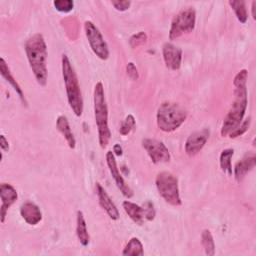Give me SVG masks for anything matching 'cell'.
Wrapping results in <instances>:
<instances>
[{
  "label": "cell",
  "instance_id": "cell-24",
  "mask_svg": "<svg viewBox=\"0 0 256 256\" xmlns=\"http://www.w3.org/2000/svg\"><path fill=\"white\" fill-rule=\"evenodd\" d=\"M201 243L205 250V253L209 256L215 254V244L213 240V236L208 229H204L201 233Z\"/></svg>",
  "mask_w": 256,
  "mask_h": 256
},
{
  "label": "cell",
  "instance_id": "cell-14",
  "mask_svg": "<svg viewBox=\"0 0 256 256\" xmlns=\"http://www.w3.org/2000/svg\"><path fill=\"white\" fill-rule=\"evenodd\" d=\"M96 193L99 205L105 210V212L112 220H117L119 218V211L114 202L112 201V199L110 198V196L108 195V193L98 182L96 183Z\"/></svg>",
  "mask_w": 256,
  "mask_h": 256
},
{
  "label": "cell",
  "instance_id": "cell-20",
  "mask_svg": "<svg viewBox=\"0 0 256 256\" xmlns=\"http://www.w3.org/2000/svg\"><path fill=\"white\" fill-rule=\"evenodd\" d=\"M0 71H1L2 77L5 78L6 81L10 83V85L13 87V89H14V90L16 91V93L18 94V96H19V98L21 99V101L26 104V100H25V98H24L23 91H22L21 87L19 86V84L17 83V81H16V80L14 79V77L12 76V74H11V72H10V69H9L8 65L6 64L4 58H1V60H0Z\"/></svg>",
  "mask_w": 256,
  "mask_h": 256
},
{
  "label": "cell",
  "instance_id": "cell-26",
  "mask_svg": "<svg viewBox=\"0 0 256 256\" xmlns=\"http://www.w3.org/2000/svg\"><path fill=\"white\" fill-rule=\"evenodd\" d=\"M55 9L62 13L70 12L74 7V2L72 0H55L53 1Z\"/></svg>",
  "mask_w": 256,
  "mask_h": 256
},
{
  "label": "cell",
  "instance_id": "cell-23",
  "mask_svg": "<svg viewBox=\"0 0 256 256\" xmlns=\"http://www.w3.org/2000/svg\"><path fill=\"white\" fill-rule=\"evenodd\" d=\"M233 154H234V150L232 148H226L221 152L220 158H219V163L222 171L229 176L232 175L231 159Z\"/></svg>",
  "mask_w": 256,
  "mask_h": 256
},
{
  "label": "cell",
  "instance_id": "cell-33",
  "mask_svg": "<svg viewBox=\"0 0 256 256\" xmlns=\"http://www.w3.org/2000/svg\"><path fill=\"white\" fill-rule=\"evenodd\" d=\"M113 153H114V155H117V156L122 155V148H121L120 144H115L113 146Z\"/></svg>",
  "mask_w": 256,
  "mask_h": 256
},
{
  "label": "cell",
  "instance_id": "cell-18",
  "mask_svg": "<svg viewBox=\"0 0 256 256\" xmlns=\"http://www.w3.org/2000/svg\"><path fill=\"white\" fill-rule=\"evenodd\" d=\"M123 209L126 212V214L130 217V219L138 224V225H142L143 222L146 220L145 219V215H144V208L137 205L136 203H133L131 201H124L122 203Z\"/></svg>",
  "mask_w": 256,
  "mask_h": 256
},
{
  "label": "cell",
  "instance_id": "cell-30",
  "mask_svg": "<svg viewBox=\"0 0 256 256\" xmlns=\"http://www.w3.org/2000/svg\"><path fill=\"white\" fill-rule=\"evenodd\" d=\"M144 208V215L146 220H153L155 217V210L153 204L151 202H146L143 206Z\"/></svg>",
  "mask_w": 256,
  "mask_h": 256
},
{
  "label": "cell",
  "instance_id": "cell-3",
  "mask_svg": "<svg viewBox=\"0 0 256 256\" xmlns=\"http://www.w3.org/2000/svg\"><path fill=\"white\" fill-rule=\"evenodd\" d=\"M61 67H62V76L65 84L68 103L70 105V108L74 112V114L80 117L83 112L82 94H81L77 74L66 54L62 55Z\"/></svg>",
  "mask_w": 256,
  "mask_h": 256
},
{
  "label": "cell",
  "instance_id": "cell-16",
  "mask_svg": "<svg viewBox=\"0 0 256 256\" xmlns=\"http://www.w3.org/2000/svg\"><path fill=\"white\" fill-rule=\"evenodd\" d=\"M256 164V158L254 155H247L239 160L234 167V178L237 182H241L246 174L251 171Z\"/></svg>",
  "mask_w": 256,
  "mask_h": 256
},
{
  "label": "cell",
  "instance_id": "cell-10",
  "mask_svg": "<svg viewBox=\"0 0 256 256\" xmlns=\"http://www.w3.org/2000/svg\"><path fill=\"white\" fill-rule=\"evenodd\" d=\"M106 163L108 165L109 171L118 187V189L120 190V192L126 197V198H131L133 196V191L132 189L126 184L124 178L122 177L121 173L119 172V169L117 167V163H116V159H115V155L112 151H108L106 153Z\"/></svg>",
  "mask_w": 256,
  "mask_h": 256
},
{
  "label": "cell",
  "instance_id": "cell-21",
  "mask_svg": "<svg viewBox=\"0 0 256 256\" xmlns=\"http://www.w3.org/2000/svg\"><path fill=\"white\" fill-rule=\"evenodd\" d=\"M143 254V245L137 237H132L122 251L123 256H142Z\"/></svg>",
  "mask_w": 256,
  "mask_h": 256
},
{
  "label": "cell",
  "instance_id": "cell-27",
  "mask_svg": "<svg viewBox=\"0 0 256 256\" xmlns=\"http://www.w3.org/2000/svg\"><path fill=\"white\" fill-rule=\"evenodd\" d=\"M250 123H251V118L248 117L247 119L243 120L239 126L237 128H235L232 132L229 133V137L230 138H237L241 135H243L248 129H249V126H250Z\"/></svg>",
  "mask_w": 256,
  "mask_h": 256
},
{
  "label": "cell",
  "instance_id": "cell-15",
  "mask_svg": "<svg viewBox=\"0 0 256 256\" xmlns=\"http://www.w3.org/2000/svg\"><path fill=\"white\" fill-rule=\"evenodd\" d=\"M20 215L29 225H36L42 220L40 208L33 202L27 201L20 206Z\"/></svg>",
  "mask_w": 256,
  "mask_h": 256
},
{
  "label": "cell",
  "instance_id": "cell-5",
  "mask_svg": "<svg viewBox=\"0 0 256 256\" xmlns=\"http://www.w3.org/2000/svg\"><path fill=\"white\" fill-rule=\"evenodd\" d=\"M186 118L187 111L178 103L170 101L161 103L156 114L158 128L166 133L178 129L185 122Z\"/></svg>",
  "mask_w": 256,
  "mask_h": 256
},
{
  "label": "cell",
  "instance_id": "cell-19",
  "mask_svg": "<svg viewBox=\"0 0 256 256\" xmlns=\"http://www.w3.org/2000/svg\"><path fill=\"white\" fill-rule=\"evenodd\" d=\"M76 235L78 237L79 242L83 246H87L90 241V236L88 234L86 221L82 211H77V218H76Z\"/></svg>",
  "mask_w": 256,
  "mask_h": 256
},
{
  "label": "cell",
  "instance_id": "cell-31",
  "mask_svg": "<svg viewBox=\"0 0 256 256\" xmlns=\"http://www.w3.org/2000/svg\"><path fill=\"white\" fill-rule=\"evenodd\" d=\"M111 4L114 6V8L118 11H126L130 5H131V2L130 1H112Z\"/></svg>",
  "mask_w": 256,
  "mask_h": 256
},
{
  "label": "cell",
  "instance_id": "cell-1",
  "mask_svg": "<svg viewBox=\"0 0 256 256\" xmlns=\"http://www.w3.org/2000/svg\"><path fill=\"white\" fill-rule=\"evenodd\" d=\"M247 77H248V71L246 69L240 70L234 77L233 85L235 87L234 95L235 99L226 114L222 126L220 134L222 137H225L229 135L230 132H232L235 128L239 126V124L243 121L247 104H248V98H247Z\"/></svg>",
  "mask_w": 256,
  "mask_h": 256
},
{
  "label": "cell",
  "instance_id": "cell-29",
  "mask_svg": "<svg viewBox=\"0 0 256 256\" xmlns=\"http://www.w3.org/2000/svg\"><path fill=\"white\" fill-rule=\"evenodd\" d=\"M126 71H127V75L130 79L132 80H137L139 78V73L138 70L135 66V64L133 62H129L126 66Z\"/></svg>",
  "mask_w": 256,
  "mask_h": 256
},
{
  "label": "cell",
  "instance_id": "cell-2",
  "mask_svg": "<svg viewBox=\"0 0 256 256\" xmlns=\"http://www.w3.org/2000/svg\"><path fill=\"white\" fill-rule=\"evenodd\" d=\"M25 52L37 83L45 86L48 78L47 70V45L40 33L31 36L25 42Z\"/></svg>",
  "mask_w": 256,
  "mask_h": 256
},
{
  "label": "cell",
  "instance_id": "cell-6",
  "mask_svg": "<svg viewBox=\"0 0 256 256\" xmlns=\"http://www.w3.org/2000/svg\"><path fill=\"white\" fill-rule=\"evenodd\" d=\"M155 184L160 196L165 200V202L176 207L182 204L178 180L175 175L168 171H162L157 174Z\"/></svg>",
  "mask_w": 256,
  "mask_h": 256
},
{
  "label": "cell",
  "instance_id": "cell-13",
  "mask_svg": "<svg viewBox=\"0 0 256 256\" xmlns=\"http://www.w3.org/2000/svg\"><path fill=\"white\" fill-rule=\"evenodd\" d=\"M0 198H1L0 218H1V223H4L8 209L17 200L18 194L16 189L11 184L2 183L0 185Z\"/></svg>",
  "mask_w": 256,
  "mask_h": 256
},
{
  "label": "cell",
  "instance_id": "cell-11",
  "mask_svg": "<svg viewBox=\"0 0 256 256\" xmlns=\"http://www.w3.org/2000/svg\"><path fill=\"white\" fill-rule=\"evenodd\" d=\"M210 135V131L204 128L199 131H195L189 135L185 142V152L188 156H195L206 144Z\"/></svg>",
  "mask_w": 256,
  "mask_h": 256
},
{
  "label": "cell",
  "instance_id": "cell-34",
  "mask_svg": "<svg viewBox=\"0 0 256 256\" xmlns=\"http://www.w3.org/2000/svg\"><path fill=\"white\" fill-rule=\"evenodd\" d=\"M255 8H256V1H253V2H252V5H251V10H252V17H253V19H254V20L256 19Z\"/></svg>",
  "mask_w": 256,
  "mask_h": 256
},
{
  "label": "cell",
  "instance_id": "cell-7",
  "mask_svg": "<svg viewBox=\"0 0 256 256\" xmlns=\"http://www.w3.org/2000/svg\"><path fill=\"white\" fill-rule=\"evenodd\" d=\"M196 12L192 7L181 10L172 20L169 29V39L175 40L183 34L190 33L195 28Z\"/></svg>",
  "mask_w": 256,
  "mask_h": 256
},
{
  "label": "cell",
  "instance_id": "cell-25",
  "mask_svg": "<svg viewBox=\"0 0 256 256\" xmlns=\"http://www.w3.org/2000/svg\"><path fill=\"white\" fill-rule=\"evenodd\" d=\"M135 125H136V121H135L134 116L132 114H128L120 127V130H119L120 134L123 136L129 134L131 132V130L135 127Z\"/></svg>",
  "mask_w": 256,
  "mask_h": 256
},
{
  "label": "cell",
  "instance_id": "cell-12",
  "mask_svg": "<svg viewBox=\"0 0 256 256\" xmlns=\"http://www.w3.org/2000/svg\"><path fill=\"white\" fill-rule=\"evenodd\" d=\"M162 55L165 66L170 70H178L182 62V50L173 45L172 43L166 42L162 46Z\"/></svg>",
  "mask_w": 256,
  "mask_h": 256
},
{
  "label": "cell",
  "instance_id": "cell-22",
  "mask_svg": "<svg viewBox=\"0 0 256 256\" xmlns=\"http://www.w3.org/2000/svg\"><path fill=\"white\" fill-rule=\"evenodd\" d=\"M228 3L231 6V8L233 9L239 22L242 24L246 23V21L248 19V13H247L245 1H243V0H232L231 1L230 0Z\"/></svg>",
  "mask_w": 256,
  "mask_h": 256
},
{
  "label": "cell",
  "instance_id": "cell-17",
  "mask_svg": "<svg viewBox=\"0 0 256 256\" xmlns=\"http://www.w3.org/2000/svg\"><path fill=\"white\" fill-rule=\"evenodd\" d=\"M56 128L64 136L68 146L71 149H74L75 146H76V140H75V137H74V135L71 131L70 124H69V121H68L66 116L60 115V116L57 117V119H56Z\"/></svg>",
  "mask_w": 256,
  "mask_h": 256
},
{
  "label": "cell",
  "instance_id": "cell-9",
  "mask_svg": "<svg viewBox=\"0 0 256 256\" xmlns=\"http://www.w3.org/2000/svg\"><path fill=\"white\" fill-rule=\"evenodd\" d=\"M142 146L154 164L170 161V152L163 142L156 139L145 138L142 140Z\"/></svg>",
  "mask_w": 256,
  "mask_h": 256
},
{
  "label": "cell",
  "instance_id": "cell-32",
  "mask_svg": "<svg viewBox=\"0 0 256 256\" xmlns=\"http://www.w3.org/2000/svg\"><path fill=\"white\" fill-rule=\"evenodd\" d=\"M0 147H1L2 151H8L9 150L8 140L6 139V137L3 134L0 136Z\"/></svg>",
  "mask_w": 256,
  "mask_h": 256
},
{
  "label": "cell",
  "instance_id": "cell-4",
  "mask_svg": "<svg viewBox=\"0 0 256 256\" xmlns=\"http://www.w3.org/2000/svg\"><path fill=\"white\" fill-rule=\"evenodd\" d=\"M94 117L98 131V141L101 148H106L111 138L108 126V108L105 99L104 87L101 82L96 83L93 93Z\"/></svg>",
  "mask_w": 256,
  "mask_h": 256
},
{
  "label": "cell",
  "instance_id": "cell-28",
  "mask_svg": "<svg viewBox=\"0 0 256 256\" xmlns=\"http://www.w3.org/2000/svg\"><path fill=\"white\" fill-rule=\"evenodd\" d=\"M147 40V35L145 32L143 31H140L134 35H132L129 39V44L132 48H135V47H138L140 45H142L143 43H145Z\"/></svg>",
  "mask_w": 256,
  "mask_h": 256
},
{
  "label": "cell",
  "instance_id": "cell-8",
  "mask_svg": "<svg viewBox=\"0 0 256 256\" xmlns=\"http://www.w3.org/2000/svg\"><path fill=\"white\" fill-rule=\"evenodd\" d=\"M84 30L86 38L88 39L90 48L93 53L101 60H106L109 57V49L101 32L91 21H85Z\"/></svg>",
  "mask_w": 256,
  "mask_h": 256
}]
</instances>
